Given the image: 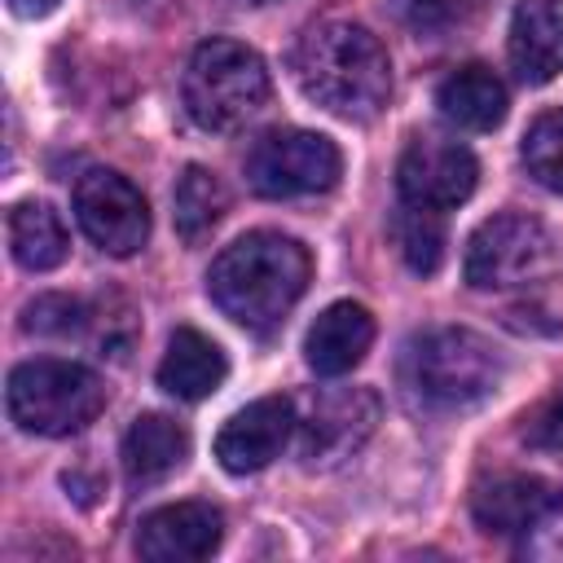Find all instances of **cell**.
Instances as JSON below:
<instances>
[{
	"label": "cell",
	"mask_w": 563,
	"mask_h": 563,
	"mask_svg": "<svg viewBox=\"0 0 563 563\" xmlns=\"http://www.w3.org/2000/svg\"><path fill=\"white\" fill-rule=\"evenodd\" d=\"M189 457V431L167 413H141L123 435V475L128 484H163Z\"/></svg>",
	"instance_id": "obj_15"
},
{
	"label": "cell",
	"mask_w": 563,
	"mask_h": 563,
	"mask_svg": "<svg viewBox=\"0 0 563 563\" xmlns=\"http://www.w3.org/2000/svg\"><path fill=\"white\" fill-rule=\"evenodd\" d=\"M268 101V66L238 40H207L185 66V110L207 132H233Z\"/></svg>",
	"instance_id": "obj_4"
},
{
	"label": "cell",
	"mask_w": 563,
	"mask_h": 563,
	"mask_svg": "<svg viewBox=\"0 0 563 563\" xmlns=\"http://www.w3.org/2000/svg\"><path fill=\"white\" fill-rule=\"evenodd\" d=\"M479 180V163L462 141L449 136H413L396 163V194L409 207L453 211L471 198Z\"/></svg>",
	"instance_id": "obj_10"
},
{
	"label": "cell",
	"mask_w": 563,
	"mask_h": 563,
	"mask_svg": "<svg viewBox=\"0 0 563 563\" xmlns=\"http://www.w3.org/2000/svg\"><path fill=\"white\" fill-rule=\"evenodd\" d=\"M246 4H264V0H246Z\"/></svg>",
	"instance_id": "obj_28"
},
{
	"label": "cell",
	"mask_w": 563,
	"mask_h": 563,
	"mask_svg": "<svg viewBox=\"0 0 563 563\" xmlns=\"http://www.w3.org/2000/svg\"><path fill=\"white\" fill-rule=\"evenodd\" d=\"M435 106H440V114H444L453 128L493 132V128L506 119V84H501L488 66L471 62V66H457L453 75L440 79Z\"/></svg>",
	"instance_id": "obj_17"
},
{
	"label": "cell",
	"mask_w": 563,
	"mask_h": 563,
	"mask_svg": "<svg viewBox=\"0 0 563 563\" xmlns=\"http://www.w3.org/2000/svg\"><path fill=\"white\" fill-rule=\"evenodd\" d=\"M224 537V519L211 501H172L141 519L136 554L150 563H198L216 554Z\"/></svg>",
	"instance_id": "obj_12"
},
{
	"label": "cell",
	"mask_w": 563,
	"mask_h": 563,
	"mask_svg": "<svg viewBox=\"0 0 563 563\" xmlns=\"http://www.w3.org/2000/svg\"><path fill=\"white\" fill-rule=\"evenodd\" d=\"M523 167L537 185L563 194V110H545L523 132Z\"/></svg>",
	"instance_id": "obj_22"
},
{
	"label": "cell",
	"mask_w": 563,
	"mask_h": 563,
	"mask_svg": "<svg viewBox=\"0 0 563 563\" xmlns=\"http://www.w3.org/2000/svg\"><path fill=\"white\" fill-rule=\"evenodd\" d=\"M506 48L523 84H550L563 70V0H519Z\"/></svg>",
	"instance_id": "obj_13"
},
{
	"label": "cell",
	"mask_w": 563,
	"mask_h": 563,
	"mask_svg": "<svg viewBox=\"0 0 563 563\" xmlns=\"http://www.w3.org/2000/svg\"><path fill=\"white\" fill-rule=\"evenodd\" d=\"M374 343V317L369 308L352 303V299H339L330 303L312 325H308V339H303V361L312 374L321 378H339L347 374L352 365L365 361Z\"/></svg>",
	"instance_id": "obj_14"
},
{
	"label": "cell",
	"mask_w": 563,
	"mask_h": 563,
	"mask_svg": "<svg viewBox=\"0 0 563 563\" xmlns=\"http://www.w3.org/2000/svg\"><path fill=\"white\" fill-rule=\"evenodd\" d=\"M290 431H295V400L290 396H260L220 427L216 457L229 475H255L286 449Z\"/></svg>",
	"instance_id": "obj_11"
},
{
	"label": "cell",
	"mask_w": 563,
	"mask_h": 563,
	"mask_svg": "<svg viewBox=\"0 0 563 563\" xmlns=\"http://www.w3.org/2000/svg\"><path fill=\"white\" fill-rule=\"evenodd\" d=\"M550 264V233L537 216L501 211L488 216L466 242V282L475 290H510L541 277Z\"/></svg>",
	"instance_id": "obj_7"
},
{
	"label": "cell",
	"mask_w": 563,
	"mask_h": 563,
	"mask_svg": "<svg viewBox=\"0 0 563 563\" xmlns=\"http://www.w3.org/2000/svg\"><path fill=\"white\" fill-rule=\"evenodd\" d=\"M554 493L545 488V479L537 475H497L488 479L475 497H471V515L484 532H497V537H515L523 532L550 501Z\"/></svg>",
	"instance_id": "obj_18"
},
{
	"label": "cell",
	"mask_w": 563,
	"mask_h": 563,
	"mask_svg": "<svg viewBox=\"0 0 563 563\" xmlns=\"http://www.w3.org/2000/svg\"><path fill=\"white\" fill-rule=\"evenodd\" d=\"M9 251L22 268L31 273H48L66 260L70 251V238H66V224L62 216L48 207V202H18L9 211Z\"/></svg>",
	"instance_id": "obj_19"
},
{
	"label": "cell",
	"mask_w": 563,
	"mask_h": 563,
	"mask_svg": "<svg viewBox=\"0 0 563 563\" xmlns=\"http://www.w3.org/2000/svg\"><path fill=\"white\" fill-rule=\"evenodd\" d=\"M79 321H84V308L70 295H44L26 308V330L35 334H70Z\"/></svg>",
	"instance_id": "obj_25"
},
{
	"label": "cell",
	"mask_w": 563,
	"mask_h": 563,
	"mask_svg": "<svg viewBox=\"0 0 563 563\" xmlns=\"http://www.w3.org/2000/svg\"><path fill=\"white\" fill-rule=\"evenodd\" d=\"M501 356L497 347L466 330V325H440L409 339L400 356V383L413 405L431 413H462L497 391Z\"/></svg>",
	"instance_id": "obj_3"
},
{
	"label": "cell",
	"mask_w": 563,
	"mask_h": 563,
	"mask_svg": "<svg viewBox=\"0 0 563 563\" xmlns=\"http://www.w3.org/2000/svg\"><path fill=\"white\" fill-rule=\"evenodd\" d=\"M299 88L339 119H374L391 97V62L378 35L356 22H317L295 44Z\"/></svg>",
	"instance_id": "obj_2"
},
{
	"label": "cell",
	"mask_w": 563,
	"mask_h": 563,
	"mask_svg": "<svg viewBox=\"0 0 563 563\" xmlns=\"http://www.w3.org/2000/svg\"><path fill=\"white\" fill-rule=\"evenodd\" d=\"M9 9H13L18 18H44V13L57 9V0H9Z\"/></svg>",
	"instance_id": "obj_27"
},
{
	"label": "cell",
	"mask_w": 563,
	"mask_h": 563,
	"mask_svg": "<svg viewBox=\"0 0 563 563\" xmlns=\"http://www.w3.org/2000/svg\"><path fill=\"white\" fill-rule=\"evenodd\" d=\"M224 207H229V194H224L220 176L211 167L189 163L176 180V233L185 242H202L220 224Z\"/></svg>",
	"instance_id": "obj_20"
},
{
	"label": "cell",
	"mask_w": 563,
	"mask_h": 563,
	"mask_svg": "<svg viewBox=\"0 0 563 563\" xmlns=\"http://www.w3.org/2000/svg\"><path fill=\"white\" fill-rule=\"evenodd\" d=\"M523 559L563 563V493H554L545 510L523 528Z\"/></svg>",
	"instance_id": "obj_24"
},
{
	"label": "cell",
	"mask_w": 563,
	"mask_h": 563,
	"mask_svg": "<svg viewBox=\"0 0 563 563\" xmlns=\"http://www.w3.org/2000/svg\"><path fill=\"white\" fill-rule=\"evenodd\" d=\"M484 9V0H396V13L418 35H444L462 22H471Z\"/></svg>",
	"instance_id": "obj_23"
},
{
	"label": "cell",
	"mask_w": 563,
	"mask_h": 563,
	"mask_svg": "<svg viewBox=\"0 0 563 563\" xmlns=\"http://www.w3.org/2000/svg\"><path fill=\"white\" fill-rule=\"evenodd\" d=\"M378 422V396L365 387H321L295 400L299 457L308 466H334L352 457Z\"/></svg>",
	"instance_id": "obj_8"
},
{
	"label": "cell",
	"mask_w": 563,
	"mask_h": 563,
	"mask_svg": "<svg viewBox=\"0 0 563 563\" xmlns=\"http://www.w3.org/2000/svg\"><path fill=\"white\" fill-rule=\"evenodd\" d=\"M391 233H396V246H400L405 264L418 277H431L440 268V260H444V211L400 202V211L391 220Z\"/></svg>",
	"instance_id": "obj_21"
},
{
	"label": "cell",
	"mask_w": 563,
	"mask_h": 563,
	"mask_svg": "<svg viewBox=\"0 0 563 563\" xmlns=\"http://www.w3.org/2000/svg\"><path fill=\"white\" fill-rule=\"evenodd\" d=\"M229 374V361L220 352L216 339H207L202 330H176L167 339V352L158 361V387L176 400H202L211 396Z\"/></svg>",
	"instance_id": "obj_16"
},
{
	"label": "cell",
	"mask_w": 563,
	"mask_h": 563,
	"mask_svg": "<svg viewBox=\"0 0 563 563\" xmlns=\"http://www.w3.org/2000/svg\"><path fill=\"white\" fill-rule=\"evenodd\" d=\"M532 444H541V449H563V396L537 418V427H532Z\"/></svg>",
	"instance_id": "obj_26"
},
{
	"label": "cell",
	"mask_w": 563,
	"mask_h": 563,
	"mask_svg": "<svg viewBox=\"0 0 563 563\" xmlns=\"http://www.w3.org/2000/svg\"><path fill=\"white\" fill-rule=\"evenodd\" d=\"M75 220L106 255L119 260L136 255L150 238V207L141 189L110 167H88L75 180Z\"/></svg>",
	"instance_id": "obj_9"
},
{
	"label": "cell",
	"mask_w": 563,
	"mask_h": 563,
	"mask_svg": "<svg viewBox=\"0 0 563 563\" xmlns=\"http://www.w3.org/2000/svg\"><path fill=\"white\" fill-rule=\"evenodd\" d=\"M106 409V383L79 361H26L9 374V418L31 435H75Z\"/></svg>",
	"instance_id": "obj_5"
},
{
	"label": "cell",
	"mask_w": 563,
	"mask_h": 563,
	"mask_svg": "<svg viewBox=\"0 0 563 563\" xmlns=\"http://www.w3.org/2000/svg\"><path fill=\"white\" fill-rule=\"evenodd\" d=\"M308 277L312 260L303 242L273 229H255L216 255L207 273V295L229 321L246 330H273L303 299Z\"/></svg>",
	"instance_id": "obj_1"
},
{
	"label": "cell",
	"mask_w": 563,
	"mask_h": 563,
	"mask_svg": "<svg viewBox=\"0 0 563 563\" xmlns=\"http://www.w3.org/2000/svg\"><path fill=\"white\" fill-rule=\"evenodd\" d=\"M343 172L339 145L308 128H273L246 150V180L264 198H308L334 189Z\"/></svg>",
	"instance_id": "obj_6"
}]
</instances>
